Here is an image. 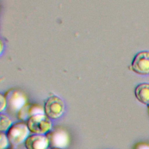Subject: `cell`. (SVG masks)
<instances>
[{
	"mask_svg": "<svg viewBox=\"0 0 149 149\" xmlns=\"http://www.w3.org/2000/svg\"><path fill=\"white\" fill-rule=\"evenodd\" d=\"M48 139L49 146L51 148L63 149L69 144L70 138L67 131L61 127L51 129L45 134Z\"/></svg>",
	"mask_w": 149,
	"mask_h": 149,
	"instance_id": "cell-4",
	"label": "cell"
},
{
	"mask_svg": "<svg viewBox=\"0 0 149 149\" xmlns=\"http://www.w3.org/2000/svg\"><path fill=\"white\" fill-rule=\"evenodd\" d=\"M51 149H62V148H51Z\"/></svg>",
	"mask_w": 149,
	"mask_h": 149,
	"instance_id": "cell-14",
	"label": "cell"
},
{
	"mask_svg": "<svg viewBox=\"0 0 149 149\" xmlns=\"http://www.w3.org/2000/svg\"><path fill=\"white\" fill-rule=\"evenodd\" d=\"M133 149H149V143L140 142L135 144Z\"/></svg>",
	"mask_w": 149,
	"mask_h": 149,
	"instance_id": "cell-13",
	"label": "cell"
},
{
	"mask_svg": "<svg viewBox=\"0 0 149 149\" xmlns=\"http://www.w3.org/2000/svg\"><path fill=\"white\" fill-rule=\"evenodd\" d=\"M4 95L7 102L6 109L10 114L17 115L19 111L27 103L24 93L17 89L8 90Z\"/></svg>",
	"mask_w": 149,
	"mask_h": 149,
	"instance_id": "cell-3",
	"label": "cell"
},
{
	"mask_svg": "<svg viewBox=\"0 0 149 149\" xmlns=\"http://www.w3.org/2000/svg\"><path fill=\"white\" fill-rule=\"evenodd\" d=\"M45 114L52 119L60 118L65 109V104L63 100L58 96L52 95L48 97L44 105Z\"/></svg>",
	"mask_w": 149,
	"mask_h": 149,
	"instance_id": "cell-5",
	"label": "cell"
},
{
	"mask_svg": "<svg viewBox=\"0 0 149 149\" xmlns=\"http://www.w3.org/2000/svg\"><path fill=\"white\" fill-rule=\"evenodd\" d=\"M24 144L26 149H47L49 146L48 139L45 134L29 135Z\"/></svg>",
	"mask_w": 149,
	"mask_h": 149,
	"instance_id": "cell-7",
	"label": "cell"
},
{
	"mask_svg": "<svg viewBox=\"0 0 149 149\" xmlns=\"http://www.w3.org/2000/svg\"><path fill=\"white\" fill-rule=\"evenodd\" d=\"M44 113V107L37 104L27 103L17 112L16 116L20 121L27 120L31 116Z\"/></svg>",
	"mask_w": 149,
	"mask_h": 149,
	"instance_id": "cell-8",
	"label": "cell"
},
{
	"mask_svg": "<svg viewBox=\"0 0 149 149\" xmlns=\"http://www.w3.org/2000/svg\"><path fill=\"white\" fill-rule=\"evenodd\" d=\"M0 101H1L0 111L2 112L3 110H5L6 108V106H7L6 99V97H5L4 94H1V95H0Z\"/></svg>",
	"mask_w": 149,
	"mask_h": 149,
	"instance_id": "cell-12",
	"label": "cell"
},
{
	"mask_svg": "<svg viewBox=\"0 0 149 149\" xmlns=\"http://www.w3.org/2000/svg\"><path fill=\"white\" fill-rule=\"evenodd\" d=\"M12 120L6 115L1 113L0 115V131L6 132L12 125Z\"/></svg>",
	"mask_w": 149,
	"mask_h": 149,
	"instance_id": "cell-10",
	"label": "cell"
},
{
	"mask_svg": "<svg viewBox=\"0 0 149 149\" xmlns=\"http://www.w3.org/2000/svg\"><path fill=\"white\" fill-rule=\"evenodd\" d=\"M28 128L32 134H46L52 129L51 119L45 113L31 116L27 121Z\"/></svg>",
	"mask_w": 149,
	"mask_h": 149,
	"instance_id": "cell-2",
	"label": "cell"
},
{
	"mask_svg": "<svg viewBox=\"0 0 149 149\" xmlns=\"http://www.w3.org/2000/svg\"><path fill=\"white\" fill-rule=\"evenodd\" d=\"M9 144L6 134L4 132L0 133V149H6Z\"/></svg>",
	"mask_w": 149,
	"mask_h": 149,
	"instance_id": "cell-11",
	"label": "cell"
},
{
	"mask_svg": "<svg viewBox=\"0 0 149 149\" xmlns=\"http://www.w3.org/2000/svg\"><path fill=\"white\" fill-rule=\"evenodd\" d=\"M147 108H148V112H149V105L147 106Z\"/></svg>",
	"mask_w": 149,
	"mask_h": 149,
	"instance_id": "cell-15",
	"label": "cell"
},
{
	"mask_svg": "<svg viewBox=\"0 0 149 149\" xmlns=\"http://www.w3.org/2000/svg\"><path fill=\"white\" fill-rule=\"evenodd\" d=\"M131 68L135 73L145 75L149 73V51H142L137 53L134 56Z\"/></svg>",
	"mask_w": 149,
	"mask_h": 149,
	"instance_id": "cell-6",
	"label": "cell"
},
{
	"mask_svg": "<svg viewBox=\"0 0 149 149\" xmlns=\"http://www.w3.org/2000/svg\"><path fill=\"white\" fill-rule=\"evenodd\" d=\"M6 149H13V148H6Z\"/></svg>",
	"mask_w": 149,
	"mask_h": 149,
	"instance_id": "cell-16",
	"label": "cell"
},
{
	"mask_svg": "<svg viewBox=\"0 0 149 149\" xmlns=\"http://www.w3.org/2000/svg\"><path fill=\"white\" fill-rule=\"evenodd\" d=\"M30 130L26 122L19 121L12 125L6 132L9 144L16 147L24 142L29 136Z\"/></svg>",
	"mask_w": 149,
	"mask_h": 149,
	"instance_id": "cell-1",
	"label": "cell"
},
{
	"mask_svg": "<svg viewBox=\"0 0 149 149\" xmlns=\"http://www.w3.org/2000/svg\"><path fill=\"white\" fill-rule=\"evenodd\" d=\"M134 94L141 103L149 105V83H142L138 84L134 89Z\"/></svg>",
	"mask_w": 149,
	"mask_h": 149,
	"instance_id": "cell-9",
	"label": "cell"
}]
</instances>
